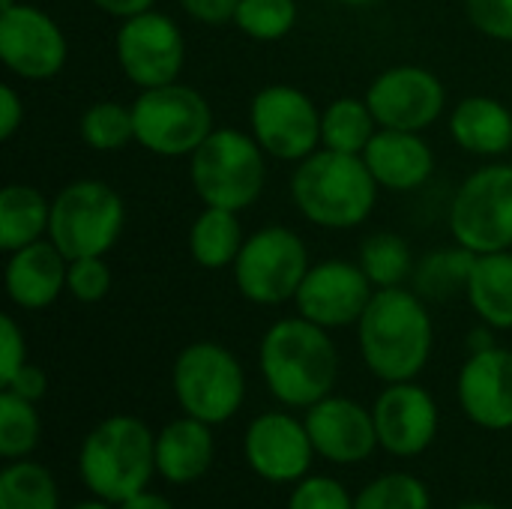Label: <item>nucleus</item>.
<instances>
[{
  "label": "nucleus",
  "mask_w": 512,
  "mask_h": 509,
  "mask_svg": "<svg viewBox=\"0 0 512 509\" xmlns=\"http://www.w3.org/2000/svg\"><path fill=\"white\" fill-rule=\"evenodd\" d=\"M360 354L369 372L387 384L414 381L432 354V315L417 291L378 288L357 321Z\"/></svg>",
  "instance_id": "f257e3e1"
},
{
  "label": "nucleus",
  "mask_w": 512,
  "mask_h": 509,
  "mask_svg": "<svg viewBox=\"0 0 512 509\" xmlns=\"http://www.w3.org/2000/svg\"><path fill=\"white\" fill-rule=\"evenodd\" d=\"M261 375L270 393L291 408H312L336 387L339 354L327 327L309 318H282L261 339Z\"/></svg>",
  "instance_id": "f03ea898"
},
{
  "label": "nucleus",
  "mask_w": 512,
  "mask_h": 509,
  "mask_svg": "<svg viewBox=\"0 0 512 509\" xmlns=\"http://www.w3.org/2000/svg\"><path fill=\"white\" fill-rule=\"evenodd\" d=\"M378 180L372 177L363 156L336 153L318 147L312 156L297 162L291 177L294 207L318 228L348 231L363 225L378 201Z\"/></svg>",
  "instance_id": "7ed1b4c3"
},
{
  "label": "nucleus",
  "mask_w": 512,
  "mask_h": 509,
  "mask_svg": "<svg viewBox=\"0 0 512 509\" xmlns=\"http://www.w3.org/2000/svg\"><path fill=\"white\" fill-rule=\"evenodd\" d=\"M78 471L96 498L123 504L147 489L156 471V438L138 417H108L84 438Z\"/></svg>",
  "instance_id": "20e7f679"
},
{
  "label": "nucleus",
  "mask_w": 512,
  "mask_h": 509,
  "mask_svg": "<svg viewBox=\"0 0 512 509\" xmlns=\"http://www.w3.org/2000/svg\"><path fill=\"white\" fill-rule=\"evenodd\" d=\"M264 147L255 135L240 129H213L207 141L189 156V180L204 207L246 210L252 207L267 183Z\"/></svg>",
  "instance_id": "39448f33"
},
{
  "label": "nucleus",
  "mask_w": 512,
  "mask_h": 509,
  "mask_svg": "<svg viewBox=\"0 0 512 509\" xmlns=\"http://www.w3.org/2000/svg\"><path fill=\"white\" fill-rule=\"evenodd\" d=\"M126 207L117 189L102 180H75L51 201L48 240L69 258H93L114 249L123 234Z\"/></svg>",
  "instance_id": "423d86ee"
},
{
  "label": "nucleus",
  "mask_w": 512,
  "mask_h": 509,
  "mask_svg": "<svg viewBox=\"0 0 512 509\" xmlns=\"http://www.w3.org/2000/svg\"><path fill=\"white\" fill-rule=\"evenodd\" d=\"M132 117L135 141L165 159L192 156L216 129L210 102L180 81L141 90L132 102Z\"/></svg>",
  "instance_id": "0eeeda50"
},
{
  "label": "nucleus",
  "mask_w": 512,
  "mask_h": 509,
  "mask_svg": "<svg viewBox=\"0 0 512 509\" xmlns=\"http://www.w3.org/2000/svg\"><path fill=\"white\" fill-rule=\"evenodd\" d=\"M171 384L180 408L210 426L228 423L246 396V378L237 357L216 342L186 345L174 360Z\"/></svg>",
  "instance_id": "6e6552de"
},
{
  "label": "nucleus",
  "mask_w": 512,
  "mask_h": 509,
  "mask_svg": "<svg viewBox=\"0 0 512 509\" xmlns=\"http://www.w3.org/2000/svg\"><path fill=\"white\" fill-rule=\"evenodd\" d=\"M309 267L303 237L285 225H270L246 237L234 261V282L249 303L282 306L297 297Z\"/></svg>",
  "instance_id": "1a4fd4ad"
},
{
  "label": "nucleus",
  "mask_w": 512,
  "mask_h": 509,
  "mask_svg": "<svg viewBox=\"0 0 512 509\" xmlns=\"http://www.w3.org/2000/svg\"><path fill=\"white\" fill-rule=\"evenodd\" d=\"M450 231L477 255L512 249V165H486L459 186Z\"/></svg>",
  "instance_id": "9d476101"
},
{
  "label": "nucleus",
  "mask_w": 512,
  "mask_h": 509,
  "mask_svg": "<svg viewBox=\"0 0 512 509\" xmlns=\"http://www.w3.org/2000/svg\"><path fill=\"white\" fill-rule=\"evenodd\" d=\"M249 123L255 141L273 159L303 162L321 147V111L291 84H270L258 90L249 105Z\"/></svg>",
  "instance_id": "9b49d317"
},
{
  "label": "nucleus",
  "mask_w": 512,
  "mask_h": 509,
  "mask_svg": "<svg viewBox=\"0 0 512 509\" xmlns=\"http://www.w3.org/2000/svg\"><path fill=\"white\" fill-rule=\"evenodd\" d=\"M114 48L123 75L141 90L174 84L186 63L183 30L174 18L156 9L126 18L117 30Z\"/></svg>",
  "instance_id": "f8f14e48"
},
{
  "label": "nucleus",
  "mask_w": 512,
  "mask_h": 509,
  "mask_svg": "<svg viewBox=\"0 0 512 509\" xmlns=\"http://www.w3.org/2000/svg\"><path fill=\"white\" fill-rule=\"evenodd\" d=\"M366 105L381 129L423 132L444 114L447 90L432 69L405 63L375 75L366 90Z\"/></svg>",
  "instance_id": "ddd939ff"
},
{
  "label": "nucleus",
  "mask_w": 512,
  "mask_h": 509,
  "mask_svg": "<svg viewBox=\"0 0 512 509\" xmlns=\"http://www.w3.org/2000/svg\"><path fill=\"white\" fill-rule=\"evenodd\" d=\"M0 57L24 81L54 78L69 57L60 24L30 3H15L0 12Z\"/></svg>",
  "instance_id": "4468645a"
},
{
  "label": "nucleus",
  "mask_w": 512,
  "mask_h": 509,
  "mask_svg": "<svg viewBox=\"0 0 512 509\" xmlns=\"http://www.w3.org/2000/svg\"><path fill=\"white\" fill-rule=\"evenodd\" d=\"M372 294L375 285L369 282L360 264L330 258L309 267L294 303H297V315L309 318L318 327L333 330V327L357 324Z\"/></svg>",
  "instance_id": "2eb2a0df"
},
{
  "label": "nucleus",
  "mask_w": 512,
  "mask_h": 509,
  "mask_svg": "<svg viewBox=\"0 0 512 509\" xmlns=\"http://www.w3.org/2000/svg\"><path fill=\"white\" fill-rule=\"evenodd\" d=\"M372 417L378 444L399 459H414L426 453L438 435V405L414 381L390 384L375 399Z\"/></svg>",
  "instance_id": "dca6fc26"
},
{
  "label": "nucleus",
  "mask_w": 512,
  "mask_h": 509,
  "mask_svg": "<svg viewBox=\"0 0 512 509\" xmlns=\"http://www.w3.org/2000/svg\"><path fill=\"white\" fill-rule=\"evenodd\" d=\"M312 438L306 423L288 414H261L246 429V459L267 483L303 480L312 465Z\"/></svg>",
  "instance_id": "f3484780"
},
{
  "label": "nucleus",
  "mask_w": 512,
  "mask_h": 509,
  "mask_svg": "<svg viewBox=\"0 0 512 509\" xmlns=\"http://www.w3.org/2000/svg\"><path fill=\"white\" fill-rule=\"evenodd\" d=\"M459 402L471 423L492 432L512 429V351L495 345L471 354L459 372Z\"/></svg>",
  "instance_id": "a211bd4d"
},
{
  "label": "nucleus",
  "mask_w": 512,
  "mask_h": 509,
  "mask_svg": "<svg viewBox=\"0 0 512 509\" xmlns=\"http://www.w3.org/2000/svg\"><path fill=\"white\" fill-rule=\"evenodd\" d=\"M303 423L309 429L315 453L336 465L363 462L378 447L375 417L363 405L342 396H327L315 402Z\"/></svg>",
  "instance_id": "6ab92c4d"
},
{
  "label": "nucleus",
  "mask_w": 512,
  "mask_h": 509,
  "mask_svg": "<svg viewBox=\"0 0 512 509\" xmlns=\"http://www.w3.org/2000/svg\"><path fill=\"white\" fill-rule=\"evenodd\" d=\"M66 273L69 258L48 240L27 243L15 252H9L3 282L6 294L18 309H48L63 291H66Z\"/></svg>",
  "instance_id": "aec40b11"
},
{
  "label": "nucleus",
  "mask_w": 512,
  "mask_h": 509,
  "mask_svg": "<svg viewBox=\"0 0 512 509\" xmlns=\"http://www.w3.org/2000/svg\"><path fill=\"white\" fill-rule=\"evenodd\" d=\"M363 162L369 165L378 186L390 192L420 189L435 171V153L423 135L402 129H378L363 150Z\"/></svg>",
  "instance_id": "412c9836"
},
{
  "label": "nucleus",
  "mask_w": 512,
  "mask_h": 509,
  "mask_svg": "<svg viewBox=\"0 0 512 509\" xmlns=\"http://www.w3.org/2000/svg\"><path fill=\"white\" fill-rule=\"evenodd\" d=\"M213 465V432L210 423L183 417L168 423L156 438V471L174 486L201 480Z\"/></svg>",
  "instance_id": "4be33fe9"
},
{
  "label": "nucleus",
  "mask_w": 512,
  "mask_h": 509,
  "mask_svg": "<svg viewBox=\"0 0 512 509\" xmlns=\"http://www.w3.org/2000/svg\"><path fill=\"white\" fill-rule=\"evenodd\" d=\"M453 141L474 156H501L512 147V111L495 96H465L450 114Z\"/></svg>",
  "instance_id": "5701e85b"
},
{
  "label": "nucleus",
  "mask_w": 512,
  "mask_h": 509,
  "mask_svg": "<svg viewBox=\"0 0 512 509\" xmlns=\"http://www.w3.org/2000/svg\"><path fill=\"white\" fill-rule=\"evenodd\" d=\"M465 297L483 324L512 330V252L477 255Z\"/></svg>",
  "instance_id": "b1692460"
},
{
  "label": "nucleus",
  "mask_w": 512,
  "mask_h": 509,
  "mask_svg": "<svg viewBox=\"0 0 512 509\" xmlns=\"http://www.w3.org/2000/svg\"><path fill=\"white\" fill-rule=\"evenodd\" d=\"M51 201L24 183H9L0 192V249L15 252L48 234Z\"/></svg>",
  "instance_id": "393cba45"
},
{
  "label": "nucleus",
  "mask_w": 512,
  "mask_h": 509,
  "mask_svg": "<svg viewBox=\"0 0 512 509\" xmlns=\"http://www.w3.org/2000/svg\"><path fill=\"white\" fill-rule=\"evenodd\" d=\"M246 237L234 210L204 207L189 231V252L204 270L234 267Z\"/></svg>",
  "instance_id": "a878e982"
},
{
  "label": "nucleus",
  "mask_w": 512,
  "mask_h": 509,
  "mask_svg": "<svg viewBox=\"0 0 512 509\" xmlns=\"http://www.w3.org/2000/svg\"><path fill=\"white\" fill-rule=\"evenodd\" d=\"M375 126H378V120H375L372 108L366 105V99L342 96L321 111V147L336 150V153L363 156L372 135L378 132Z\"/></svg>",
  "instance_id": "bb28decb"
},
{
  "label": "nucleus",
  "mask_w": 512,
  "mask_h": 509,
  "mask_svg": "<svg viewBox=\"0 0 512 509\" xmlns=\"http://www.w3.org/2000/svg\"><path fill=\"white\" fill-rule=\"evenodd\" d=\"M477 252L456 243V249H438L414 267V291L423 300H447L468 288Z\"/></svg>",
  "instance_id": "cd10ccee"
},
{
  "label": "nucleus",
  "mask_w": 512,
  "mask_h": 509,
  "mask_svg": "<svg viewBox=\"0 0 512 509\" xmlns=\"http://www.w3.org/2000/svg\"><path fill=\"white\" fill-rule=\"evenodd\" d=\"M363 273L369 276V282L378 288H399L405 285V279L414 276V258H411V249L408 243L399 237V234H372L363 240L360 246V261Z\"/></svg>",
  "instance_id": "c85d7f7f"
},
{
  "label": "nucleus",
  "mask_w": 512,
  "mask_h": 509,
  "mask_svg": "<svg viewBox=\"0 0 512 509\" xmlns=\"http://www.w3.org/2000/svg\"><path fill=\"white\" fill-rule=\"evenodd\" d=\"M0 509H60L54 477L27 459H15L0 474Z\"/></svg>",
  "instance_id": "c756f323"
},
{
  "label": "nucleus",
  "mask_w": 512,
  "mask_h": 509,
  "mask_svg": "<svg viewBox=\"0 0 512 509\" xmlns=\"http://www.w3.org/2000/svg\"><path fill=\"white\" fill-rule=\"evenodd\" d=\"M81 141L90 150L99 153H114L123 150L129 141H135V117H132V105H120V102H96L81 114Z\"/></svg>",
  "instance_id": "7c9ffc66"
},
{
  "label": "nucleus",
  "mask_w": 512,
  "mask_h": 509,
  "mask_svg": "<svg viewBox=\"0 0 512 509\" xmlns=\"http://www.w3.org/2000/svg\"><path fill=\"white\" fill-rule=\"evenodd\" d=\"M12 390L0 393V456L3 459H24L39 444V414Z\"/></svg>",
  "instance_id": "2f4dec72"
},
{
  "label": "nucleus",
  "mask_w": 512,
  "mask_h": 509,
  "mask_svg": "<svg viewBox=\"0 0 512 509\" xmlns=\"http://www.w3.org/2000/svg\"><path fill=\"white\" fill-rule=\"evenodd\" d=\"M234 24L255 42H279L297 24V0H240Z\"/></svg>",
  "instance_id": "473e14b6"
},
{
  "label": "nucleus",
  "mask_w": 512,
  "mask_h": 509,
  "mask_svg": "<svg viewBox=\"0 0 512 509\" xmlns=\"http://www.w3.org/2000/svg\"><path fill=\"white\" fill-rule=\"evenodd\" d=\"M354 509H432L429 489L411 474H387L369 483Z\"/></svg>",
  "instance_id": "72a5a7b5"
},
{
  "label": "nucleus",
  "mask_w": 512,
  "mask_h": 509,
  "mask_svg": "<svg viewBox=\"0 0 512 509\" xmlns=\"http://www.w3.org/2000/svg\"><path fill=\"white\" fill-rule=\"evenodd\" d=\"M66 291L78 303H99V300H105L108 291H111V267L105 264V258L102 255H93V258H75V261H69Z\"/></svg>",
  "instance_id": "f704fd0d"
},
{
  "label": "nucleus",
  "mask_w": 512,
  "mask_h": 509,
  "mask_svg": "<svg viewBox=\"0 0 512 509\" xmlns=\"http://www.w3.org/2000/svg\"><path fill=\"white\" fill-rule=\"evenodd\" d=\"M288 509H354V501L333 477H309L288 498Z\"/></svg>",
  "instance_id": "c9c22d12"
},
{
  "label": "nucleus",
  "mask_w": 512,
  "mask_h": 509,
  "mask_svg": "<svg viewBox=\"0 0 512 509\" xmlns=\"http://www.w3.org/2000/svg\"><path fill=\"white\" fill-rule=\"evenodd\" d=\"M471 24L498 42H512V0H465Z\"/></svg>",
  "instance_id": "e433bc0d"
},
{
  "label": "nucleus",
  "mask_w": 512,
  "mask_h": 509,
  "mask_svg": "<svg viewBox=\"0 0 512 509\" xmlns=\"http://www.w3.org/2000/svg\"><path fill=\"white\" fill-rule=\"evenodd\" d=\"M27 363V345H24V333L15 324L12 315L0 318V384L6 387L12 381V375Z\"/></svg>",
  "instance_id": "4c0bfd02"
},
{
  "label": "nucleus",
  "mask_w": 512,
  "mask_h": 509,
  "mask_svg": "<svg viewBox=\"0 0 512 509\" xmlns=\"http://www.w3.org/2000/svg\"><path fill=\"white\" fill-rule=\"evenodd\" d=\"M3 390H12L15 396H21V399H27V402H39V399L48 393V375H45L39 366L24 363V366L12 375V381H9Z\"/></svg>",
  "instance_id": "58836bf2"
},
{
  "label": "nucleus",
  "mask_w": 512,
  "mask_h": 509,
  "mask_svg": "<svg viewBox=\"0 0 512 509\" xmlns=\"http://www.w3.org/2000/svg\"><path fill=\"white\" fill-rule=\"evenodd\" d=\"M180 6L201 24H225L234 21L240 0H180Z\"/></svg>",
  "instance_id": "ea45409f"
},
{
  "label": "nucleus",
  "mask_w": 512,
  "mask_h": 509,
  "mask_svg": "<svg viewBox=\"0 0 512 509\" xmlns=\"http://www.w3.org/2000/svg\"><path fill=\"white\" fill-rule=\"evenodd\" d=\"M24 123V102L12 84L0 87V138L9 141Z\"/></svg>",
  "instance_id": "a19ab883"
},
{
  "label": "nucleus",
  "mask_w": 512,
  "mask_h": 509,
  "mask_svg": "<svg viewBox=\"0 0 512 509\" xmlns=\"http://www.w3.org/2000/svg\"><path fill=\"white\" fill-rule=\"evenodd\" d=\"M90 3H93L99 12L126 21V18H132V15H141V12L153 9L156 0H90Z\"/></svg>",
  "instance_id": "79ce46f5"
},
{
  "label": "nucleus",
  "mask_w": 512,
  "mask_h": 509,
  "mask_svg": "<svg viewBox=\"0 0 512 509\" xmlns=\"http://www.w3.org/2000/svg\"><path fill=\"white\" fill-rule=\"evenodd\" d=\"M120 509H174L162 495H147V492H141V495H135V498H129V501H123Z\"/></svg>",
  "instance_id": "37998d69"
},
{
  "label": "nucleus",
  "mask_w": 512,
  "mask_h": 509,
  "mask_svg": "<svg viewBox=\"0 0 512 509\" xmlns=\"http://www.w3.org/2000/svg\"><path fill=\"white\" fill-rule=\"evenodd\" d=\"M468 345H471V354L486 351V348H495V342H492V333H489V330H474Z\"/></svg>",
  "instance_id": "c03bdc74"
},
{
  "label": "nucleus",
  "mask_w": 512,
  "mask_h": 509,
  "mask_svg": "<svg viewBox=\"0 0 512 509\" xmlns=\"http://www.w3.org/2000/svg\"><path fill=\"white\" fill-rule=\"evenodd\" d=\"M69 509H111L108 507V501H81V504H75V507H69Z\"/></svg>",
  "instance_id": "a18cd8bd"
},
{
  "label": "nucleus",
  "mask_w": 512,
  "mask_h": 509,
  "mask_svg": "<svg viewBox=\"0 0 512 509\" xmlns=\"http://www.w3.org/2000/svg\"><path fill=\"white\" fill-rule=\"evenodd\" d=\"M336 3H342V6H375L381 0H336Z\"/></svg>",
  "instance_id": "49530a36"
},
{
  "label": "nucleus",
  "mask_w": 512,
  "mask_h": 509,
  "mask_svg": "<svg viewBox=\"0 0 512 509\" xmlns=\"http://www.w3.org/2000/svg\"><path fill=\"white\" fill-rule=\"evenodd\" d=\"M459 509H501V507H495V504H465V507H459Z\"/></svg>",
  "instance_id": "de8ad7c7"
},
{
  "label": "nucleus",
  "mask_w": 512,
  "mask_h": 509,
  "mask_svg": "<svg viewBox=\"0 0 512 509\" xmlns=\"http://www.w3.org/2000/svg\"><path fill=\"white\" fill-rule=\"evenodd\" d=\"M9 6H15V0H0V12H3V9H9Z\"/></svg>",
  "instance_id": "09e8293b"
}]
</instances>
